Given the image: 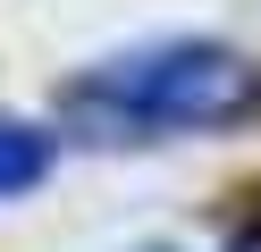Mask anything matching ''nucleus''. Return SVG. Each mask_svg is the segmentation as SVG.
Listing matches in <instances>:
<instances>
[{"label": "nucleus", "instance_id": "7ed1b4c3", "mask_svg": "<svg viewBox=\"0 0 261 252\" xmlns=\"http://www.w3.org/2000/svg\"><path fill=\"white\" fill-rule=\"evenodd\" d=\"M227 252H261V210H253V218H244V227H236V235H227Z\"/></svg>", "mask_w": 261, "mask_h": 252}, {"label": "nucleus", "instance_id": "20e7f679", "mask_svg": "<svg viewBox=\"0 0 261 252\" xmlns=\"http://www.w3.org/2000/svg\"><path fill=\"white\" fill-rule=\"evenodd\" d=\"M143 252H169V244H143Z\"/></svg>", "mask_w": 261, "mask_h": 252}, {"label": "nucleus", "instance_id": "f03ea898", "mask_svg": "<svg viewBox=\"0 0 261 252\" xmlns=\"http://www.w3.org/2000/svg\"><path fill=\"white\" fill-rule=\"evenodd\" d=\"M51 160H59V134H51V126H34V118H17V109H0V202L34 193V185L51 177Z\"/></svg>", "mask_w": 261, "mask_h": 252}, {"label": "nucleus", "instance_id": "f257e3e1", "mask_svg": "<svg viewBox=\"0 0 261 252\" xmlns=\"http://www.w3.org/2000/svg\"><path fill=\"white\" fill-rule=\"evenodd\" d=\"M261 109V67L227 42H143L68 84V118L93 143H152L186 126H236Z\"/></svg>", "mask_w": 261, "mask_h": 252}]
</instances>
